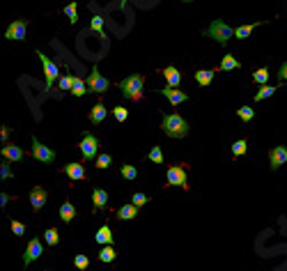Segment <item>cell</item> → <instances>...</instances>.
I'll use <instances>...</instances> for the list:
<instances>
[{"mask_svg":"<svg viewBox=\"0 0 287 271\" xmlns=\"http://www.w3.org/2000/svg\"><path fill=\"white\" fill-rule=\"evenodd\" d=\"M106 115H108V110H106L103 101H97L92 106V110H90V122H92V124H101L103 119H106Z\"/></svg>","mask_w":287,"mask_h":271,"instance_id":"e0dca14e","label":"cell"},{"mask_svg":"<svg viewBox=\"0 0 287 271\" xmlns=\"http://www.w3.org/2000/svg\"><path fill=\"white\" fill-rule=\"evenodd\" d=\"M94 241L101 244V246L113 244V232H110V225H101V228L97 230V234H94Z\"/></svg>","mask_w":287,"mask_h":271,"instance_id":"d6986e66","label":"cell"},{"mask_svg":"<svg viewBox=\"0 0 287 271\" xmlns=\"http://www.w3.org/2000/svg\"><path fill=\"white\" fill-rule=\"evenodd\" d=\"M253 81H255V83H260V85H264V83L269 81V69H266V67H260V69H255Z\"/></svg>","mask_w":287,"mask_h":271,"instance_id":"f1b7e54d","label":"cell"},{"mask_svg":"<svg viewBox=\"0 0 287 271\" xmlns=\"http://www.w3.org/2000/svg\"><path fill=\"white\" fill-rule=\"evenodd\" d=\"M106 202H108V193L103 189H94L92 191V205H94V212L97 209H103L106 207Z\"/></svg>","mask_w":287,"mask_h":271,"instance_id":"7402d4cb","label":"cell"},{"mask_svg":"<svg viewBox=\"0 0 287 271\" xmlns=\"http://www.w3.org/2000/svg\"><path fill=\"white\" fill-rule=\"evenodd\" d=\"M278 76H280V81L287 83V62H282L280 69H278Z\"/></svg>","mask_w":287,"mask_h":271,"instance_id":"7bdbcfd3","label":"cell"},{"mask_svg":"<svg viewBox=\"0 0 287 271\" xmlns=\"http://www.w3.org/2000/svg\"><path fill=\"white\" fill-rule=\"evenodd\" d=\"M74 83H76V76H71V74H67V76H60V90H71V87H74Z\"/></svg>","mask_w":287,"mask_h":271,"instance_id":"e575fe53","label":"cell"},{"mask_svg":"<svg viewBox=\"0 0 287 271\" xmlns=\"http://www.w3.org/2000/svg\"><path fill=\"white\" fill-rule=\"evenodd\" d=\"M12 232L17 234V237H21V234L26 232V223H21V221H12Z\"/></svg>","mask_w":287,"mask_h":271,"instance_id":"b9f144b4","label":"cell"},{"mask_svg":"<svg viewBox=\"0 0 287 271\" xmlns=\"http://www.w3.org/2000/svg\"><path fill=\"white\" fill-rule=\"evenodd\" d=\"M65 14L69 17V23H76L78 21V5L76 3H69V5L65 7Z\"/></svg>","mask_w":287,"mask_h":271,"instance_id":"d6a6232c","label":"cell"},{"mask_svg":"<svg viewBox=\"0 0 287 271\" xmlns=\"http://www.w3.org/2000/svg\"><path fill=\"white\" fill-rule=\"evenodd\" d=\"M246 150H248V143H246L244 138H241V141H237V143L232 145V157L239 159L241 154H246Z\"/></svg>","mask_w":287,"mask_h":271,"instance_id":"f546056e","label":"cell"},{"mask_svg":"<svg viewBox=\"0 0 287 271\" xmlns=\"http://www.w3.org/2000/svg\"><path fill=\"white\" fill-rule=\"evenodd\" d=\"M255 26H257V23H248V26H239V28H234V37L246 39V37H248V35L255 30Z\"/></svg>","mask_w":287,"mask_h":271,"instance_id":"484cf974","label":"cell"},{"mask_svg":"<svg viewBox=\"0 0 287 271\" xmlns=\"http://www.w3.org/2000/svg\"><path fill=\"white\" fill-rule=\"evenodd\" d=\"M97 168L99 170H106V168H110V163H113V157H110V154H99L97 157Z\"/></svg>","mask_w":287,"mask_h":271,"instance_id":"1f68e13d","label":"cell"},{"mask_svg":"<svg viewBox=\"0 0 287 271\" xmlns=\"http://www.w3.org/2000/svg\"><path fill=\"white\" fill-rule=\"evenodd\" d=\"M12 177H14V173H12L10 161H3V166H0V179H12Z\"/></svg>","mask_w":287,"mask_h":271,"instance_id":"74e56055","label":"cell"},{"mask_svg":"<svg viewBox=\"0 0 287 271\" xmlns=\"http://www.w3.org/2000/svg\"><path fill=\"white\" fill-rule=\"evenodd\" d=\"M44 248H42V241H39V237H33L30 241H28V248L26 253H23V266H30L37 257H42Z\"/></svg>","mask_w":287,"mask_h":271,"instance_id":"ba28073f","label":"cell"},{"mask_svg":"<svg viewBox=\"0 0 287 271\" xmlns=\"http://www.w3.org/2000/svg\"><path fill=\"white\" fill-rule=\"evenodd\" d=\"M7 138H10V129H7V126H3V129H0V141L5 143Z\"/></svg>","mask_w":287,"mask_h":271,"instance_id":"ee69618b","label":"cell"},{"mask_svg":"<svg viewBox=\"0 0 287 271\" xmlns=\"http://www.w3.org/2000/svg\"><path fill=\"white\" fill-rule=\"evenodd\" d=\"M138 216V207L135 205H122L117 209V218L119 221H133Z\"/></svg>","mask_w":287,"mask_h":271,"instance_id":"44dd1931","label":"cell"},{"mask_svg":"<svg viewBox=\"0 0 287 271\" xmlns=\"http://www.w3.org/2000/svg\"><path fill=\"white\" fill-rule=\"evenodd\" d=\"M26 30H28V21H12L10 28L5 30V37L12 42H23L26 39Z\"/></svg>","mask_w":287,"mask_h":271,"instance_id":"30bf717a","label":"cell"},{"mask_svg":"<svg viewBox=\"0 0 287 271\" xmlns=\"http://www.w3.org/2000/svg\"><path fill=\"white\" fill-rule=\"evenodd\" d=\"M161 74L166 76V81H168V87H175V90H177L179 83H182V74H179L177 67H163Z\"/></svg>","mask_w":287,"mask_h":271,"instance_id":"9a60e30c","label":"cell"},{"mask_svg":"<svg viewBox=\"0 0 287 271\" xmlns=\"http://www.w3.org/2000/svg\"><path fill=\"white\" fill-rule=\"evenodd\" d=\"M161 131L168 138H186L189 136V122L179 113H166L161 122Z\"/></svg>","mask_w":287,"mask_h":271,"instance_id":"6da1fadb","label":"cell"},{"mask_svg":"<svg viewBox=\"0 0 287 271\" xmlns=\"http://www.w3.org/2000/svg\"><path fill=\"white\" fill-rule=\"evenodd\" d=\"M101 147V143H99V138L97 136H92V133H85L81 138V143H78V150H81V154H83V159L85 161H97V150Z\"/></svg>","mask_w":287,"mask_h":271,"instance_id":"5b68a950","label":"cell"},{"mask_svg":"<svg viewBox=\"0 0 287 271\" xmlns=\"http://www.w3.org/2000/svg\"><path fill=\"white\" fill-rule=\"evenodd\" d=\"M74 264H76V269H87V264H90V260H87V255H76L74 257Z\"/></svg>","mask_w":287,"mask_h":271,"instance_id":"60d3db41","label":"cell"},{"mask_svg":"<svg viewBox=\"0 0 287 271\" xmlns=\"http://www.w3.org/2000/svg\"><path fill=\"white\" fill-rule=\"evenodd\" d=\"M37 58L42 60V67H44V76H46V92H49L51 87H53V83L58 81L60 76V67L55 65V62H51L46 55L42 53V51H37Z\"/></svg>","mask_w":287,"mask_h":271,"instance_id":"52a82bcc","label":"cell"},{"mask_svg":"<svg viewBox=\"0 0 287 271\" xmlns=\"http://www.w3.org/2000/svg\"><path fill=\"white\" fill-rule=\"evenodd\" d=\"M205 35H207L209 39H216V42L221 44V46H225V44L230 42V37L234 35V30H232V28H230L225 21L216 19V21H211V26L205 30Z\"/></svg>","mask_w":287,"mask_h":271,"instance_id":"3957f363","label":"cell"},{"mask_svg":"<svg viewBox=\"0 0 287 271\" xmlns=\"http://www.w3.org/2000/svg\"><path fill=\"white\" fill-rule=\"evenodd\" d=\"M87 92L92 94H103L110 90V81L106 76H101V71H99V67H94L92 71H90V76H87Z\"/></svg>","mask_w":287,"mask_h":271,"instance_id":"277c9868","label":"cell"},{"mask_svg":"<svg viewBox=\"0 0 287 271\" xmlns=\"http://www.w3.org/2000/svg\"><path fill=\"white\" fill-rule=\"evenodd\" d=\"M0 154H3L5 161H21L23 159V150L19 145H5L0 150Z\"/></svg>","mask_w":287,"mask_h":271,"instance_id":"2e32d148","label":"cell"},{"mask_svg":"<svg viewBox=\"0 0 287 271\" xmlns=\"http://www.w3.org/2000/svg\"><path fill=\"white\" fill-rule=\"evenodd\" d=\"M119 173H122V177H124V179H131V182H133V179L138 177V170H135L133 166H131V163H124V166L119 168Z\"/></svg>","mask_w":287,"mask_h":271,"instance_id":"4dcf8cb0","label":"cell"},{"mask_svg":"<svg viewBox=\"0 0 287 271\" xmlns=\"http://www.w3.org/2000/svg\"><path fill=\"white\" fill-rule=\"evenodd\" d=\"M87 92V83L83 81V78L76 76V83H74V87H71V94H76V97H85Z\"/></svg>","mask_w":287,"mask_h":271,"instance_id":"83f0119b","label":"cell"},{"mask_svg":"<svg viewBox=\"0 0 287 271\" xmlns=\"http://www.w3.org/2000/svg\"><path fill=\"white\" fill-rule=\"evenodd\" d=\"M214 76H216V69H198V71H195V81H198V85H200V87L211 85Z\"/></svg>","mask_w":287,"mask_h":271,"instance_id":"ac0fdd59","label":"cell"},{"mask_svg":"<svg viewBox=\"0 0 287 271\" xmlns=\"http://www.w3.org/2000/svg\"><path fill=\"white\" fill-rule=\"evenodd\" d=\"M142 83H145V78H142L140 74H133V76H126L124 81H119L117 87L126 99H131V101H140L142 99Z\"/></svg>","mask_w":287,"mask_h":271,"instance_id":"7a4b0ae2","label":"cell"},{"mask_svg":"<svg viewBox=\"0 0 287 271\" xmlns=\"http://www.w3.org/2000/svg\"><path fill=\"white\" fill-rule=\"evenodd\" d=\"M147 202H150V198H147L145 193H133V200H131V205H135L138 209H140V207L147 205Z\"/></svg>","mask_w":287,"mask_h":271,"instance_id":"ab89813d","label":"cell"},{"mask_svg":"<svg viewBox=\"0 0 287 271\" xmlns=\"http://www.w3.org/2000/svg\"><path fill=\"white\" fill-rule=\"evenodd\" d=\"M237 115H239V119H244V122H250V119L255 117V110L250 108V106H241V108L237 110Z\"/></svg>","mask_w":287,"mask_h":271,"instance_id":"836d02e7","label":"cell"},{"mask_svg":"<svg viewBox=\"0 0 287 271\" xmlns=\"http://www.w3.org/2000/svg\"><path fill=\"white\" fill-rule=\"evenodd\" d=\"M74 216H76V207L71 205L69 200H65L60 205V218H62V223H71Z\"/></svg>","mask_w":287,"mask_h":271,"instance_id":"ffe728a7","label":"cell"},{"mask_svg":"<svg viewBox=\"0 0 287 271\" xmlns=\"http://www.w3.org/2000/svg\"><path fill=\"white\" fill-rule=\"evenodd\" d=\"M7 202H10V195H7V193H3V195H0V205L5 207Z\"/></svg>","mask_w":287,"mask_h":271,"instance_id":"f6af8a7d","label":"cell"},{"mask_svg":"<svg viewBox=\"0 0 287 271\" xmlns=\"http://www.w3.org/2000/svg\"><path fill=\"white\" fill-rule=\"evenodd\" d=\"M46 200H49L46 189H42V186H33V189H30V205H33L35 212H39V209L46 205Z\"/></svg>","mask_w":287,"mask_h":271,"instance_id":"7c38bea8","label":"cell"},{"mask_svg":"<svg viewBox=\"0 0 287 271\" xmlns=\"http://www.w3.org/2000/svg\"><path fill=\"white\" fill-rule=\"evenodd\" d=\"M147 159H150V161L152 163H163V152H161V147H152V152L147 154Z\"/></svg>","mask_w":287,"mask_h":271,"instance_id":"8d00e7d4","label":"cell"},{"mask_svg":"<svg viewBox=\"0 0 287 271\" xmlns=\"http://www.w3.org/2000/svg\"><path fill=\"white\" fill-rule=\"evenodd\" d=\"M278 92V85H262L260 90H257V94H255V101H262V99H269L273 97V94Z\"/></svg>","mask_w":287,"mask_h":271,"instance_id":"cb8c5ba5","label":"cell"},{"mask_svg":"<svg viewBox=\"0 0 287 271\" xmlns=\"http://www.w3.org/2000/svg\"><path fill=\"white\" fill-rule=\"evenodd\" d=\"M33 157L37 159V161H42V163H53L55 161V152L53 150H49L46 145H42L37 138H33Z\"/></svg>","mask_w":287,"mask_h":271,"instance_id":"9c48e42d","label":"cell"},{"mask_svg":"<svg viewBox=\"0 0 287 271\" xmlns=\"http://www.w3.org/2000/svg\"><path fill=\"white\" fill-rule=\"evenodd\" d=\"M44 241L49 246H58V241H60V232L55 228H49L46 232H44Z\"/></svg>","mask_w":287,"mask_h":271,"instance_id":"4316f807","label":"cell"},{"mask_svg":"<svg viewBox=\"0 0 287 271\" xmlns=\"http://www.w3.org/2000/svg\"><path fill=\"white\" fill-rule=\"evenodd\" d=\"M113 115H115V119H117V122H124V119L129 117V110H126L124 106H115Z\"/></svg>","mask_w":287,"mask_h":271,"instance_id":"f35d334b","label":"cell"},{"mask_svg":"<svg viewBox=\"0 0 287 271\" xmlns=\"http://www.w3.org/2000/svg\"><path fill=\"white\" fill-rule=\"evenodd\" d=\"M62 173H65L69 179H74V182L85 179V168H83V163H67L65 168H62Z\"/></svg>","mask_w":287,"mask_h":271,"instance_id":"5bb4252c","label":"cell"},{"mask_svg":"<svg viewBox=\"0 0 287 271\" xmlns=\"http://www.w3.org/2000/svg\"><path fill=\"white\" fill-rule=\"evenodd\" d=\"M159 94H163L166 99H170V103H173V106L189 101V92H182V90H175V87H168V85L163 87V90H159Z\"/></svg>","mask_w":287,"mask_h":271,"instance_id":"4fadbf2b","label":"cell"},{"mask_svg":"<svg viewBox=\"0 0 287 271\" xmlns=\"http://www.w3.org/2000/svg\"><path fill=\"white\" fill-rule=\"evenodd\" d=\"M46 271H51V269H46Z\"/></svg>","mask_w":287,"mask_h":271,"instance_id":"bcb514c9","label":"cell"},{"mask_svg":"<svg viewBox=\"0 0 287 271\" xmlns=\"http://www.w3.org/2000/svg\"><path fill=\"white\" fill-rule=\"evenodd\" d=\"M232 69H239V62H237V58H234V55L225 53V58H223L221 67H218L216 71H232Z\"/></svg>","mask_w":287,"mask_h":271,"instance_id":"603a6c76","label":"cell"},{"mask_svg":"<svg viewBox=\"0 0 287 271\" xmlns=\"http://www.w3.org/2000/svg\"><path fill=\"white\" fill-rule=\"evenodd\" d=\"M90 28H92V30H97L101 37H106V33H103V19L99 17V14H94V17H92V23H90Z\"/></svg>","mask_w":287,"mask_h":271,"instance_id":"d590c367","label":"cell"},{"mask_svg":"<svg viewBox=\"0 0 287 271\" xmlns=\"http://www.w3.org/2000/svg\"><path fill=\"white\" fill-rule=\"evenodd\" d=\"M166 186H179V189L189 191V175L184 166H170L168 168V182Z\"/></svg>","mask_w":287,"mask_h":271,"instance_id":"8992f818","label":"cell"},{"mask_svg":"<svg viewBox=\"0 0 287 271\" xmlns=\"http://www.w3.org/2000/svg\"><path fill=\"white\" fill-rule=\"evenodd\" d=\"M285 161H287V147L285 145H278V147H273V150H269V166H271V170H278Z\"/></svg>","mask_w":287,"mask_h":271,"instance_id":"8fae6325","label":"cell"},{"mask_svg":"<svg viewBox=\"0 0 287 271\" xmlns=\"http://www.w3.org/2000/svg\"><path fill=\"white\" fill-rule=\"evenodd\" d=\"M115 257H117V250H115L113 246H103L101 253H99V260L106 262V264H108V262H113Z\"/></svg>","mask_w":287,"mask_h":271,"instance_id":"d4e9b609","label":"cell"}]
</instances>
